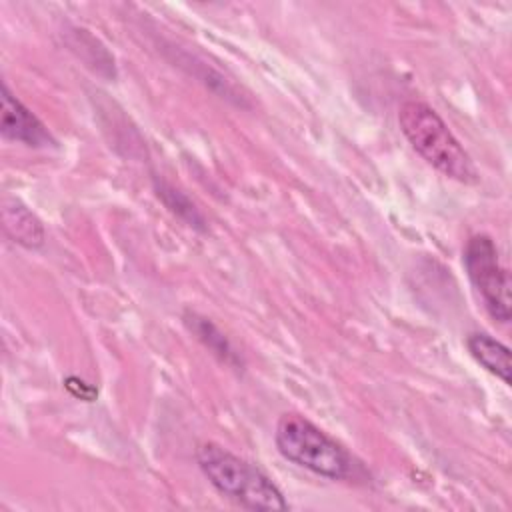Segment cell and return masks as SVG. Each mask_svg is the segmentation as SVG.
Wrapping results in <instances>:
<instances>
[{"label": "cell", "mask_w": 512, "mask_h": 512, "mask_svg": "<svg viewBox=\"0 0 512 512\" xmlns=\"http://www.w3.org/2000/svg\"><path fill=\"white\" fill-rule=\"evenodd\" d=\"M398 124L410 146L438 172L464 184L476 182V168L468 152L432 106L420 100L402 102Z\"/></svg>", "instance_id": "6da1fadb"}, {"label": "cell", "mask_w": 512, "mask_h": 512, "mask_svg": "<svg viewBox=\"0 0 512 512\" xmlns=\"http://www.w3.org/2000/svg\"><path fill=\"white\" fill-rule=\"evenodd\" d=\"M196 460L208 482L226 498L248 510L276 512L288 510L278 486L254 464L228 452L226 448L206 442L198 446Z\"/></svg>", "instance_id": "7a4b0ae2"}, {"label": "cell", "mask_w": 512, "mask_h": 512, "mask_svg": "<svg viewBox=\"0 0 512 512\" xmlns=\"http://www.w3.org/2000/svg\"><path fill=\"white\" fill-rule=\"evenodd\" d=\"M274 442L286 460L318 476L330 480H346L352 476L354 458L348 450L300 414L280 416Z\"/></svg>", "instance_id": "3957f363"}, {"label": "cell", "mask_w": 512, "mask_h": 512, "mask_svg": "<svg viewBox=\"0 0 512 512\" xmlns=\"http://www.w3.org/2000/svg\"><path fill=\"white\" fill-rule=\"evenodd\" d=\"M464 268L488 314L502 324L510 322V276L500 264L496 244L490 236L474 234L468 238L464 246Z\"/></svg>", "instance_id": "277c9868"}, {"label": "cell", "mask_w": 512, "mask_h": 512, "mask_svg": "<svg viewBox=\"0 0 512 512\" xmlns=\"http://www.w3.org/2000/svg\"><path fill=\"white\" fill-rule=\"evenodd\" d=\"M0 132L6 140L20 142L30 148L56 146L54 136L48 128L2 84V120Z\"/></svg>", "instance_id": "5b68a950"}, {"label": "cell", "mask_w": 512, "mask_h": 512, "mask_svg": "<svg viewBox=\"0 0 512 512\" xmlns=\"http://www.w3.org/2000/svg\"><path fill=\"white\" fill-rule=\"evenodd\" d=\"M2 228L12 242L24 248H40L44 244L42 222L16 198H4L2 202Z\"/></svg>", "instance_id": "8992f818"}, {"label": "cell", "mask_w": 512, "mask_h": 512, "mask_svg": "<svg viewBox=\"0 0 512 512\" xmlns=\"http://www.w3.org/2000/svg\"><path fill=\"white\" fill-rule=\"evenodd\" d=\"M466 346L474 360L484 366L490 374L510 386V350L486 332H474L466 338Z\"/></svg>", "instance_id": "52a82bcc"}, {"label": "cell", "mask_w": 512, "mask_h": 512, "mask_svg": "<svg viewBox=\"0 0 512 512\" xmlns=\"http://www.w3.org/2000/svg\"><path fill=\"white\" fill-rule=\"evenodd\" d=\"M186 324L188 328L198 336L200 342H204L214 354H218L224 362H234L236 354L230 348L228 340L224 338V334L206 318H200L198 314H188L186 316Z\"/></svg>", "instance_id": "ba28073f"}, {"label": "cell", "mask_w": 512, "mask_h": 512, "mask_svg": "<svg viewBox=\"0 0 512 512\" xmlns=\"http://www.w3.org/2000/svg\"><path fill=\"white\" fill-rule=\"evenodd\" d=\"M156 194L158 198H162V202L176 214L180 216L184 222H188V226L194 228H202L204 230V218L202 214L196 210V206L188 200L186 194H182L180 190H176L174 186H170L168 182H156Z\"/></svg>", "instance_id": "9c48e42d"}]
</instances>
